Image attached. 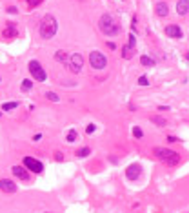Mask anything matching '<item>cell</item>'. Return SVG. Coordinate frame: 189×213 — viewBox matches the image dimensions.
I'll use <instances>...</instances> for the list:
<instances>
[{
    "instance_id": "6da1fadb",
    "label": "cell",
    "mask_w": 189,
    "mask_h": 213,
    "mask_svg": "<svg viewBox=\"0 0 189 213\" xmlns=\"http://www.w3.org/2000/svg\"><path fill=\"white\" fill-rule=\"evenodd\" d=\"M98 27H100V31H102L106 36H116V35H120V31H122L118 20H116L113 15H102L100 20H98Z\"/></svg>"
},
{
    "instance_id": "7a4b0ae2",
    "label": "cell",
    "mask_w": 189,
    "mask_h": 213,
    "mask_svg": "<svg viewBox=\"0 0 189 213\" xmlns=\"http://www.w3.org/2000/svg\"><path fill=\"white\" fill-rule=\"evenodd\" d=\"M56 31H58V22H56V18H55L53 15H46V16L42 18V22H40V36H42L44 40H49V38H53V36L56 35Z\"/></svg>"
},
{
    "instance_id": "3957f363",
    "label": "cell",
    "mask_w": 189,
    "mask_h": 213,
    "mask_svg": "<svg viewBox=\"0 0 189 213\" xmlns=\"http://www.w3.org/2000/svg\"><path fill=\"white\" fill-rule=\"evenodd\" d=\"M153 155L158 160H162L164 164H167V166H177L180 162V155L177 151H173V149H167V148H155Z\"/></svg>"
},
{
    "instance_id": "277c9868",
    "label": "cell",
    "mask_w": 189,
    "mask_h": 213,
    "mask_svg": "<svg viewBox=\"0 0 189 213\" xmlns=\"http://www.w3.org/2000/svg\"><path fill=\"white\" fill-rule=\"evenodd\" d=\"M27 69H29V73L33 75V78H35V80H38V82H46L47 75H46V71H44V67L40 66V62H38V60H29Z\"/></svg>"
},
{
    "instance_id": "5b68a950",
    "label": "cell",
    "mask_w": 189,
    "mask_h": 213,
    "mask_svg": "<svg viewBox=\"0 0 189 213\" xmlns=\"http://www.w3.org/2000/svg\"><path fill=\"white\" fill-rule=\"evenodd\" d=\"M89 64H91V67H95V69H104V67L107 66V58H106V55H102L100 51H91V53H89Z\"/></svg>"
},
{
    "instance_id": "8992f818",
    "label": "cell",
    "mask_w": 189,
    "mask_h": 213,
    "mask_svg": "<svg viewBox=\"0 0 189 213\" xmlns=\"http://www.w3.org/2000/svg\"><path fill=\"white\" fill-rule=\"evenodd\" d=\"M84 67V57L80 53H73L69 57V62H67V69L73 71V73H80Z\"/></svg>"
},
{
    "instance_id": "52a82bcc",
    "label": "cell",
    "mask_w": 189,
    "mask_h": 213,
    "mask_svg": "<svg viewBox=\"0 0 189 213\" xmlns=\"http://www.w3.org/2000/svg\"><path fill=\"white\" fill-rule=\"evenodd\" d=\"M24 168L27 170V171H33V173H42L44 171V164L40 162V160H36V159H33V157H24Z\"/></svg>"
},
{
    "instance_id": "ba28073f",
    "label": "cell",
    "mask_w": 189,
    "mask_h": 213,
    "mask_svg": "<svg viewBox=\"0 0 189 213\" xmlns=\"http://www.w3.org/2000/svg\"><path fill=\"white\" fill-rule=\"evenodd\" d=\"M164 33H166L169 38H175V40L182 38V29H180L178 24H167V26L164 27Z\"/></svg>"
},
{
    "instance_id": "9c48e42d",
    "label": "cell",
    "mask_w": 189,
    "mask_h": 213,
    "mask_svg": "<svg viewBox=\"0 0 189 213\" xmlns=\"http://www.w3.org/2000/svg\"><path fill=\"white\" fill-rule=\"evenodd\" d=\"M140 175H142V166H140V164H131V166H127L126 177H127L129 180H137Z\"/></svg>"
},
{
    "instance_id": "30bf717a",
    "label": "cell",
    "mask_w": 189,
    "mask_h": 213,
    "mask_svg": "<svg viewBox=\"0 0 189 213\" xmlns=\"http://www.w3.org/2000/svg\"><path fill=\"white\" fill-rule=\"evenodd\" d=\"M16 35H18V31H16L15 24H13V22H7L5 29L2 31V36H4L5 40H11V38H16Z\"/></svg>"
},
{
    "instance_id": "8fae6325",
    "label": "cell",
    "mask_w": 189,
    "mask_h": 213,
    "mask_svg": "<svg viewBox=\"0 0 189 213\" xmlns=\"http://www.w3.org/2000/svg\"><path fill=\"white\" fill-rule=\"evenodd\" d=\"M11 171H13V175H15L16 179H20V180H29V171H27L24 166H13Z\"/></svg>"
},
{
    "instance_id": "7c38bea8",
    "label": "cell",
    "mask_w": 189,
    "mask_h": 213,
    "mask_svg": "<svg viewBox=\"0 0 189 213\" xmlns=\"http://www.w3.org/2000/svg\"><path fill=\"white\" fill-rule=\"evenodd\" d=\"M0 190L4 193H15L16 191V184L9 179H0Z\"/></svg>"
},
{
    "instance_id": "4fadbf2b",
    "label": "cell",
    "mask_w": 189,
    "mask_h": 213,
    "mask_svg": "<svg viewBox=\"0 0 189 213\" xmlns=\"http://www.w3.org/2000/svg\"><path fill=\"white\" fill-rule=\"evenodd\" d=\"M155 13H157V16H167V13H169V5L166 4V2H157L155 4Z\"/></svg>"
},
{
    "instance_id": "5bb4252c",
    "label": "cell",
    "mask_w": 189,
    "mask_h": 213,
    "mask_svg": "<svg viewBox=\"0 0 189 213\" xmlns=\"http://www.w3.org/2000/svg\"><path fill=\"white\" fill-rule=\"evenodd\" d=\"M177 13L180 16H186L189 13V0H178L177 2Z\"/></svg>"
},
{
    "instance_id": "9a60e30c",
    "label": "cell",
    "mask_w": 189,
    "mask_h": 213,
    "mask_svg": "<svg viewBox=\"0 0 189 213\" xmlns=\"http://www.w3.org/2000/svg\"><path fill=\"white\" fill-rule=\"evenodd\" d=\"M149 120H151L153 124L160 126V128H166V126H167V120H166L164 117H160V115H151V117H149Z\"/></svg>"
},
{
    "instance_id": "2e32d148",
    "label": "cell",
    "mask_w": 189,
    "mask_h": 213,
    "mask_svg": "<svg viewBox=\"0 0 189 213\" xmlns=\"http://www.w3.org/2000/svg\"><path fill=\"white\" fill-rule=\"evenodd\" d=\"M133 49H135V47H131L129 44H126V46L122 47V58H126V60L133 58V55H135V53H133Z\"/></svg>"
},
{
    "instance_id": "e0dca14e",
    "label": "cell",
    "mask_w": 189,
    "mask_h": 213,
    "mask_svg": "<svg viewBox=\"0 0 189 213\" xmlns=\"http://www.w3.org/2000/svg\"><path fill=\"white\" fill-rule=\"evenodd\" d=\"M55 60H58V62H62L64 66H67V62H69V58H67V55H66V51H56V53H55Z\"/></svg>"
},
{
    "instance_id": "ac0fdd59",
    "label": "cell",
    "mask_w": 189,
    "mask_h": 213,
    "mask_svg": "<svg viewBox=\"0 0 189 213\" xmlns=\"http://www.w3.org/2000/svg\"><path fill=\"white\" fill-rule=\"evenodd\" d=\"M140 62H142V66H149V67H153L157 62H155V58H151V57H147V55H142L140 57Z\"/></svg>"
},
{
    "instance_id": "d6986e66",
    "label": "cell",
    "mask_w": 189,
    "mask_h": 213,
    "mask_svg": "<svg viewBox=\"0 0 189 213\" xmlns=\"http://www.w3.org/2000/svg\"><path fill=\"white\" fill-rule=\"evenodd\" d=\"M31 88H33V82H31L29 78H24L22 84H20V89H22V91H29Z\"/></svg>"
},
{
    "instance_id": "ffe728a7",
    "label": "cell",
    "mask_w": 189,
    "mask_h": 213,
    "mask_svg": "<svg viewBox=\"0 0 189 213\" xmlns=\"http://www.w3.org/2000/svg\"><path fill=\"white\" fill-rule=\"evenodd\" d=\"M18 108V102H5L2 106V111H11V109H16Z\"/></svg>"
},
{
    "instance_id": "44dd1931",
    "label": "cell",
    "mask_w": 189,
    "mask_h": 213,
    "mask_svg": "<svg viewBox=\"0 0 189 213\" xmlns=\"http://www.w3.org/2000/svg\"><path fill=\"white\" fill-rule=\"evenodd\" d=\"M46 98H47V100H51V102H58V98H60V97H58L56 93H53V91H47V93H46Z\"/></svg>"
},
{
    "instance_id": "7402d4cb",
    "label": "cell",
    "mask_w": 189,
    "mask_h": 213,
    "mask_svg": "<svg viewBox=\"0 0 189 213\" xmlns=\"http://www.w3.org/2000/svg\"><path fill=\"white\" fill-rule=\"evenodd\" d=\"M89 153H91V149H89V148L86 146V148H80V149L76 151V157H87Z\"/></svg>"
},
{
    "instance_id": "603a6c76",
    "label": "cell",
    "mask_w": 189,
    "mask_h": 213,
    "mask_svg": "<svg viewBox=\"0 0 189 213\" xmlns=\"http://www.w3.org/2000/svg\"><path fill=\"white\" fill-rule=\"evenodd\" d=\"M133 135H135V139H142V137H144V131H142L138 126H135V128H133Z\"/></svg>"
},
{
    "instance_id": "cb8c5ba5",
    "label": "cell",
    "mask_w": 189,
    "mask_h": 213,
    "mask_svg": "<svg viewBox=\"0 0 189 213\" xmlns=\"http://www.w3.org/2000/svg\"><path fill=\"white\" fill-rule=\"evenodd\" d=\"M76 137H78V135H76V131H75V129H71V131L67 133V142H75V140H76Z\"/></svg>"
},
{
    "instance_id": "d4e9b609",
    "label": "cell",
    "mask_w": 189,
    "mask_h": 213,
    "mask_svg": "<svg viewBox=\"0 0 189 213\" xmlns=\"http://www.w3.org/2000/svg\"><path fill=\"white\" fill-rule=\"evenodd\" d=\"M138 86H149L147 77H140V78H138Z\"/></svg>"
},
{
    "instance_id": "484cf974",
    "label": "cell",
    "mask_w": 189,
    "mask_h": 213,
    "mask_svg": "<svg viewBox=\"0 0 189 213\" xmlns=\"http://www.w3.org/2000/svg\"><path fill=\"white\" fill-rule=\"evenodd\" d=\"M131 47H135V44H137V38H135V35H129V42H127Z\"/></svg>"
},
{
    "instance_id": "4316f807",
    "label": "cell",
    "mask_w": 189,
    "mask_h": 213,
    "mask_svg": "<svg viewBox=\"0 0 189 213\" xmlns=\"http://www.w3.org/2000/svg\"><path fill=\"white\" fill-rule=\"evenodd\" d=\"M42 0H27V4H29V7H36L38 4H40Z\"/></svg>"
},
{
    "instance_id": "83f0119b",
    "label": "cell",
    "mask_w": 189,
    "mask_h": 213,
    "mask_svg": "<svg viewBox=\"0 0 189 213\" xmlns=\"http://www.w3.org/2000/svg\"><path fill=\"white\" fill-rule=\"evenodd\" d=\"M86 131H87V133H93V131H95V124H89V126L86 128Z\"/></svg>"
},
{
    "instance_id": "f1b7e54d",
    "label": "cell",
    "mask_w": 189,
    "mask_h": 213,
    "mask_svg": "<svg viewBox=\"0 0 189 213\" xmlns=\"http://www.w3.org/2000/svg\"><path fill=\"white\" fill-rule=\"evenodd\" d=\"M55 159H56V160H64V155L58 151V153H55Z\"/></svg>"
},
{
    "instance_id": "f546056e",
    "label": "cell",
    "mask_w": 189,
    "mask_h": 213,
    "mask_svg": "<svg viewBox=\"0 0 189 213\" xmlns=\"http://www.w3.org/2000/svg\"><path fill=\"white\" fill-rule=\"evenodd\" d=\"M177 140H178V139H177V137H173V135H169V137H167V142H177Z\"/></svg>"
},
{
    "instance_id": "4dcf8cb0",
    "label": "cell",
    "mask_w": 189,
    "mask_h": 213,
    "mask_svg": "<svg viewBox=\"0 0 189 213\" xmlns=\"http://www.w3.org/2000/svg\"><path fill=\"white\" fill-rule=\"evenodd\" d=\"M7 11H9V13H16V7H13V5H11V7H7Z\"/></svg>"
},
{
    "instance_id": "1f68e13d",
    "label": "cell",
    "mask_w": 189,
    "mask_h": 213,
    "mask_svg": "<svg viewBox=\"0 0 189 213\" xmlns=\"http://www.w3.org/2000/svg\"><path fill=\"white\" fill-rule=\"evenodd\" d=\"M186 58H187V60H189V53H186Z\"/></svg>"
},
{
    "instance_id": "d6a6232c",
    "label": "cell",
    "mask_w": 189,
    "mask_h": 213,
    "mask_svg": "<svg viewBox=\"0 0 189 213\" xmlns=\"http://www.w3.org/2000/svg\"><path fill=\"white\" fill-rule=\"evenodd\" d=\"M0 115H2V113H0Z\"/></svg>"
},
{
    "instance_id": "836d02e7",
    "label": "cell",
    "mask_w": 189,
    "mask_h": 213,
    "mask_svg": "<svg viewBox=\"0 0 189 213\" xmlns=\"http://www.w3.org/2000/svg\"><path fill=\"white\" fill-rule=\"evenodd\" d=\"M47 213H49V211H47Z\"/></svg>"
}]
</instances>
